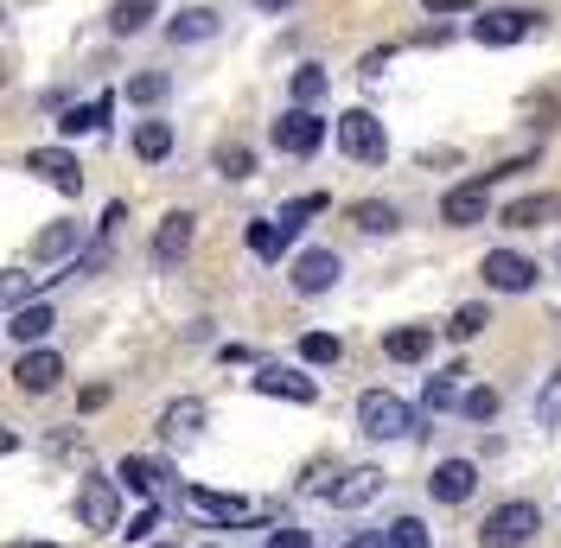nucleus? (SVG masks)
Instances as JSON below:
<instances>
[{
	"label": "nucleus",
	"mask_w": 561,
	"mask_h": 548,
	"mask_svg": "<svg viewBox=\"0 0 561 548\" xmlns=\"http://www.w3.org/2000/svg\"><path fill=\"white\" fill-rule=\"evenodd\" d=\"M357 427H364L370 441H427V434H434L427 414L409 409L396 389H364V396H357Z\"/></svg>",
	"instance_id": "f257e3e1"
},
{
	"label": "nucleus",
	"mask_w": 561,
	"mask_h": 548,
	"mask_svg": "<svg viewBox=\"0 0 561 548\" xmlns=\"http://www.w3.org/2000/svg\"><path fill=\"white\" fill-rule=\"evenodd\" d=\"M536 529H542V511H536L529 498H511V504H497V511L479 523V548H529Z\"/></svg>",
	"instance_id": "f03ea898"
},
{
	"label": "nucleus",
	"mask_w": 561,
	"mask_h": 548,
	"mask_svg": "<svg viewBox=\"0 0 561 548\" xmlns=\"http://www.w3.org/2000/svg\"><path fill=\"white\" fill-rule=\"evenodd\" d=\"M185 511L198 516V523H210V529H249V523H262V504H249V498H237V491H210V484H192L185 491Z\"/></svg>",
	"instance_id": "7ed1b4c3"
},
{
	"label": "nucleus",
	"mask_w": 561,
	"mask_h": 548,
	"mask_svg": "<svg viewBox=\"0 0 561 548\" xmlns=\"http://www.w3.org/2000/svg\"><path fill=\"white\" fill-rule=\"evenodd\" d=\"M332 135H339V153L357 160V167H383L389 160V135H383V122H377L370 109H345Z\"/></svg>",
	"instance_id": "20e7f679"
},
{
	"label": "nucleus",
	"mask_w": 561,
	"mask_h": 548,
	"mask_svg": "<svg viewBox=\"0 0 561 548\" xmlns=\"http://www.w3.org/2000/svg\"><path fill=\"white\" fill-rule=\"evenodd\" d=\"M383 466H345V472H332V479L319 484V498L332 504V511H364V504H377L383 498Z\"/></svg>",
	"instance_id": "39448f33"
},
{
	"label": "nucleus",
	"mask_w": 561,
	"mask_h": 548,
	"mask_svg": "<svg viewBox=\"0 0 561 548\" xmlns=\"http://www.w3.org/2000/svg\"><path fill=\"white\" fill-rule=\"evenodd\" d=\"M466 20H472L466 33L479 45H517V38L542 33V13H524V7H491V13H466Z\"/></svg>",
	"instance_id": "423d86ee"
},
{
	"label": "nucleus",
	"mask_w": 561,
	"mask_h": 548,
	"mask_svg": "<svg viewBox=\"0 0 561 548\" xmlns=\"http://www.w3.org/2000/svg\"><path fill=\"white\" fill-rule=\"evenodd\" d=\"M268 140H275L287 160H313L319 147H325V115L319 109H287L275 128H268Z\"/></svg>",
	"instance_id": "0eeeda50"
},
{
	"label": "nucleus",
	"mask_w": 561,
	"mask_h": 548,
	"mask_svg": "<svg viewBox=\"0 0 561 548\" xmlns=\"http://www.w3.org/2000/svg\"><path fill=\"white\" fill-rule=\"evenodd\" d=\"M479 274H485L491 294H529V287L542 281V269H536L529 255H517V249H491L485 262H479Z\"/></svg>",
	"instance_id": "6e6552de"
},
{
	"label": "nucleus",
	"mask_w": 561,
	"mask_h": 548,
	"mask_svg": "<svg viewBox=\"0 0 561 548\" xmlns=\"http://www.w3.org/2000/svg\"><path fill=\"white\" fill-rule=\"evenodd\" d=\"M26 172H38L51 192H65V198H83V167H77V153L70 147H33L26 153Z\"/></svg>",
	"instance_id": "1a4fd4ad"
},
{
	"label": "nucleus",
	"mask_w": 561,
	"mask_h": 548,
	"mask_svg": "<svg viewBox=\"0 0 561 548\" xmlns=\"http://www.w3.org/2000/svg\"><path fill=\"white\" fill-rule=\"evenodd\" d=\"M192 242H198V217L192 210H167L160 230H153V269H179L192 255Z\"/></svg>",
	"instance_id": "9d476101"
},
{
	"label": "nucleus",
	"mask_w": 561,
	"mask_h": 548,
	"mask_svg": "<svg viewBox=\"0 0 561 548\" xmlns=\"http://www.w3.org/2000/svg\"><path fill=\"white\" fill-rule=\"evenodd\" d=\"M13 383H20L26 396H51V389L65 383V357H58L51 344H26L20 364H13Z\"/></svg>",
	"instance_id": "9b49d317"
},
{
	"label": "nucleus",
	"mask_w": 561,
	"mask_h": 548,
	"mask_svg": "<svg viewBox=\"0 0 561 548\" xmlns=\"http://www.w3.org/2000/svg\"><path fill=\"white\" fill-rule=\"evenodd\" d=\"M339 274H345V262H339L332 249H300L287 281H294V294H307V300H313V294H332V287H339Z\"/></svg>",
	"instance_id": "f8f14e48"
},
{
	"label": "nucleus",
	"mask_w": 561,
	"mask_h": 548,
	"mask_svg": "<svg viewBox=\"0 0 561 548\" xmlns=\"http://www.w3.org/2000/svg\"><path fill=\"white\" fill-rule=\"evenodd\" d=\"M255 396H275V402H319V383L313 377H300V370H287V364H255Z\"/></svg>",
	"instance_id": "ddd939ff"
},
{
	"label": "nucleus",
	"mask_w": 561,
	"mask_h": 548,
	"mask_svg": "<svg viewBox=\"0 0 561 548\" xmlns=\"http://www.w3.org/2000/svg\"><path fill=\"white\" fill-rule=\"evenodd\" d=\"M70 511H77V523H83V529H115V523H122L115 479H96V472H90V484L77 491V504H70Z\"/></svg>",
	"instance_id": "4468645a"
},
{
	"label": "nucleus",
	"mask_w": 561,
	"mask_h": 548,
	"mask_svg": "<svg viewBox=\"0 0 561 548\" xmlns=\"http://www.w3.org/2000/svg\"><path fill=\"white\" fill-rule=\"evenodd\" d=\"M479 491V466L472 459H440L434 472H427V498L434 504H466Z\"/></svg>",
	"instance_id": "2eb2a0df"
},
{
	"label": "nucleus",
	"mask_w": 561,
	"mask_h": 548,
	"mask_svg": "<svg viewBox=\"0 0 561 548\" xmlns=\"http://www.w3.org/2000/svg\"><path fill=\"white\" fill-rule=\"evenodd\" d=\"M485 217H491V192L479 179H466V185H454V192L440 198V224H454V230H472V224H485Z\"/></svg>",
	"instance_id": "dca6fc26"
},
{
	"label": "nucleus",
	"mask_w": 561,
	"mask_h": 548,
	"mask_svg": "<svg viewBox=\"0 0 561 548\" xmlns=\"http://www.w3.org/2000/svg\"><path fill=\"white\" fill-rule=\"evenodd\" d=\"M497 224H511V230H549V224H561V192H529V198H511V205L497 210Z\"/></svg>",
	"instance_id": "f3484780"
},
{
	"label": "nucleus",
	"mask_w": 561,
	"mask_h": 548,
	"mask_svg": "<svg viewBox=\"0 0 561 548\" xmlns=\"http://www.w3.org/2000/svg\"><path fill=\"white\" fill-rule=\"evenodd\" d=\"M115 479L128 484L135 498H147V504H160V491H167V479H173V466H167V459H147V453H128V459L115 466Z\"/></svg>",
	"instance_id": "a211bd4d"
},
{
	"label": "nucleus",
	"mask_w": 561,
	"mask_h": 548,
	"mask_svg": "<svg viewBox=\"0 0 561 548\" xmlns=\"http://www.w3.org/2000/svg\"><path fill=\"white\" fill-rule=\"evenodd\" d=\"M108 115H115V90H103V96H90V103H70L65 115H58V135L65 140H83V135H103Z\"/></svg>",
	"instance_id": "6ab92c4d"
},
{
	"label": "nucleus",
	"mask_w": 561,
	"mask_h": 548,
	"mask_svg": "<svg viewBox=\"0 0 561 548\" xmlns=\"http://www.w3.org/2000/svg\"><path fill=\"white\" fill-rule=\"evenodd\" d=\"M198 427H205V402H198V396H179V402L160 409V441H167V446L198 441Z\"/></svg>",
	"instance_id": "aec40b11"
},
{
	"label": "nucleus",
	"mask_w": 561,
	"mask_h": 548,
	"mask_svg": "<svg viewBox=\"0 0 561 548\" xmlns=\"http://www.w3.org/2000/svg\"><path fill=\"white\" fill-rule=\"evenodd\" d=\"M466 364H447V370H434L427 389H421V414H440V409H459V396H466Z\"/></svg>",
	"instance_id": "412c9836"
},
{
	"label": "nucleus",
	"mask_w": 561,
	"mask_h": 548,
	"mask_svg": "<svg viewBox=\"0 0 561 548\" xmlns=\"http://www.w3.org/2000/svg\"><path fill=\"white\" fill-rule=\"evenodd\" d=\"M77 249H83V230H77L70 217L45 224V230L33 237V255H38V262H77Z\"/></svg>",
	"instance_id": "4be33fe9"
},
{
	"label": "nucleus",
	"mask_w": 561,
	"mask_h": 548,
	"mask_svg": "<svg viewBox=\"0 0 561 548\" xmlns=\"http://www.w3.org/2000/svg\"><path fill=\"white\" fill-rule=\"evenodd\" d=\"M427 351H434V332H427V326H389L383 332L389 364H427Z\"/></svg>",
	"instance_id": "5701e85b"
},
{
	"label": "nucleus",
	"mask_w": 561,
	"mask_h": 548,
	"mask_svg": "<svg viewBox=\"0 0 561 548\" xmlns=\"http://www.w3.org/2000/svg\"><path fill=\"white\" fill-rule=\"evenodd\" d=\"M160 20V0H108V38H135Z\"/></svg>",
	"instance_id": "b1692460"
},
{
	"label": "nucleus",
	"mask_w": 561,
	"mask_h": 548,
	"mask_svg": "<svg viewBox=\"0 0 561 548\" xmlns=\"http://www.w3.org/2000/svg\"><path fill=\"white\" fill-rule=\"evenodd\" d=\"M128 147H135V160H140V167H160V160H173V122L147 115V122L135 128V140H128Z\"/></svg>",
	"instance_id": "393cba45"
},
{
	"label": "nucleus",
	"mask_w": 561,
	"mask_h": 548,
	"mask_svg": "<svg viewBox=\"0 0 561 548\" xmlns=\"http://www.w3.org/2000/svg\"><path fill=\"white\" fill-rule=\"evenodd\" d=\"M243 237H249V255H255V262H280V255H287V242H294V230H287L280 217H255Z\"/></svg>",
	"instance_id": "a878e982"
},
{
	"label": "nucleus",
	"mask_w": 561,
	"mask_h": 548,
	"mask_svg": "<svg viewBox=\"0 0 561 548\" xmlns=\"http://www.w3.org/2000/svg\"><path fill=\"white\" fill-rule=\"evenodd\" d=\"M210 33H217V7H179L173 20H167L173 45H205Z\"/></svg>",
	"instance_id": "bb28decb"
},
{
	"label": "nucleus",
	"mask_w": 561,
	"mask_h": 548,
	"mask_svg": "<svg viewBox=\"0 0 561 548\" xmlns=\"http://www.w3.org/2000/svg\"><path fill=\"white\" fill-rule=\"evenodd\" d=\"M351 224H357L364 237H396V230H402V210L389 205V198H357V205H351Z\"/></svg>",
	"instance_id": "cd10ccee"
},
{
	"label": "nucleus",
	"mask_w": 561,
	"mask_h": 548,
	"mask_svg": "<svg viewBox=\"0 0 561 548\" xmlns=\"http://www.w3.org/2000/svg\"><path fill=\"white\" fill-rule=\"evenodd\" d=\"M51 326H58V312L45 307V300H26V307L13 312L7 339H20V344H45V339H51Z\"/></svg>",
	"instance_id": "c85d7f7f"
},
{
	"label": "nucleus",
	"mask_w": 561,
	"mask_h": 548,
	"mask_svg": "<svg viewBox=\"0 0 561 548\" xmlns=\"http://www.w3.org/2000/svg\"><path fill=\"white\" fill-rule=\"evenodd\" d=\"M210 167H217V179H255V147L249 140H217Z\"/></svg>",
	"instance_id": "c756f323"
},
{
	"label": "nucleus",
	"mask_w": 561,
	"mask_h": 548,
	"mask_svg": "<svg viewBox=\"0 0 561 548\" xmlns=\"http://www.w3.org/2000/svg\"><path fill=\"white\" fill-rule=\"evenodd\" d=\"M325 90H332V77L319 65H300L294 77H287V96H294V109H319L325 103Z\"/></svg>",
	"instance_id": "7c9ffc66"
},
{
	"label": "nucleus",
	"mask_w": 561,
	"mask_h": 548,
	"mask_svg": "<svg viewBox=\"0 0 561 548\" xmlns=\"http://www.w3.org/2000/svg\"><path fill=\"white\" fill-rule=\"evenodd\" d=\"M167 90H173V83H167V70H135L122 96H128L135 109H160V103H167Z\"/></svg>",
	"instance_id": "2f4dec72"
},
{
	"label": "nucleus",
	"mask_w": 561,
	"mask_h": 548,
	"mask_svg": "<svg viewBox=\"0 0 561 548\" xmlns=\"http://www.w3.org/2000/svg\"><path fill=\"white\" fill-rule=\"evenodd\" d=\"M497 409H504V396H497L491 383H466V396H459V414H466V421L485 427V421H497Z\"/></svg>",
	"instance_id": "473e14b6"
},
{
	"label": "nucleus",
	"mask_w": 561,
	"mask_h": 548,
	"mask_svg": "<svg viewBox=\"0 0 561 548\" xmlns=\"http://www.w3.org/2000/svg\"><path fill=\"white\" fill-rule=\"evenodd\" d=\"M383 548H434V536H427L421 516H396V523L383 529Z\"/></svg>",
	"instance_id": "72a5a7b5"
},
{
	"label": "nucleus",
	"mask_w": 561,
	"mask_h": 548,
	"mask_svg": "<svg viewBox=\"0 0 561 548\" xmlns=\"http://www.w3.org/2000/svg\"><path fill=\"white\" fill-rule=\"evenodd\" d=\"M325 205H332L325 192H300V198H287V205H280V224H287V230H307Z\"/></svg>",
	"instance_id": "f704fd0d"
},
{
	"label": "nucleus",
	"mask_w": 561,
	"mask_h": 548,
	"mask_svg": "<svg viewBox=\"0 0 561 548\" xmlns=\"http://www.w3.org/2000/svg\"><path fill=\"white\" fill-rule=\"evenodd\" d=\"M485 326H491V307H485V300H472V307H459L454 319H447V339L466 344V339H479Z\"/></svg>",
	"instance_id": "c9c22d12"
},
{
	"label": "nucleus",
	"mask_w": 561,
	"mask_h": 548,
	"mask_svg": "<svg viewBox=\"0 0 561 548\" xmlns=\"http://www.w3.org/2000/svg\"><path fill=\"white\" fill-rule=\"evenodd\" d=\"M536 427H561V370H549L542 396H536Z\"/></svg>",
	"instance_id": "e433bc0d"
},
{
	"label": "nucleus",
	"mask_w": 561,
	"mask_h": 548,
	"mask_svg": "<svg viewBox=\"0 0 561 548\" xmlns=\"http://www.w3.org/2000/svg\"><path fill=\"white\" fill-rule=\"evenodd\" d=\"M300 357H307V364H339L345 344L332 339V332H307V339H300Z\"/></svg>",
	"instance_id": "4c0bfd02"
},
{
	"label": "nucleus",
	"mask_w": 561,
	"mask_h": 548,
	"mask_svg": "<svg viewBox=\"0 0 561 548\" xmlns=\"http://www.w3.org/2000/svg\"><path fill=\"white\" fill-rule=\"evenodd\" d=\"M153 529H160V504H140V511L122 523V536H128V543H147Z\"/></svg>",
	"instance_id": "58836bf2"
},
{
	"label": "nucleus",
	"mask_w": 561,
	"mask_h": 548,
	"mask_svg": "<svg viewBox=\"0 0 561 548\" xmlns=\"http://www.w3.org/2000/svg\"><path fill=\"white\" fill-rule=\"evenodd\" d=\"M268 548H313V529H300V523H275V529H268Z\"/></svg>",
	"instance_id": "ea45409f"
},
{
	"label": "nucleus",
	"mask_w": 561,
	"mask_h": 548,
	"mask_svg": "<svg viewBox=\"0 0 561 548\" xmlns=\"http://www.w3.org/2000/svg\"><path fill=\"white\" fill-rule=\"evenodd\" d=\"M26 287H33V281H26V274L0 269V300H26Z\"/></svg>",
	"instance_id": "a19ab883"
},
{
	"label": "nucleus",
	"mask_w": 561,
	"mask_h": 548,
	"mask_svg": "<svg viewBox=\"0 0 561 548\" xmlns=\"http://www.w3.org/2000/svg\"><path fill=\"white\" fill-rule=\"evenodd\" d=\"M103 402H108V389H103V383H90V389H77V409H83V414H96Z\"/></svg>",
	"instance_id": "79ce46f5"
},
{
	"label": "nucleus",
	"mask_w": 561,
	"mask_h": 548,
	"mask_svg": "<svg viewBox=\"0 0 561 548\" xmlns=\"http://www.w3.org/2000/svg\"><path fill=\"white\" fill-rule=\"evenodd\" d=\"M389 58H396V45H377V52L364 58V77H383V65H389Z\"/></svg>",
	"instance_id": "37998d69"
},
{
	"label": "nucleus",
	"mask_w": 561,
	"mask_h": 548,
	"mask_svg": "<svg viewBox=\"0 0 561 548\" xmlns=\"http://www.w3.org/2000/svg\"><path fill=\"white\" fill-rule=\"evenodd\" d=\"M345 548H383V529H357V536H345Z\"/></svg>",
	"instance_id": "c03bdc74"
},
{
	"label": "nucleus",
	"mask_w": 561,
	"mask_h": 548,
	"mask_svg": "<svg viewBox=\"0 0 561 548\" xmlns=\"http://www.w3.org/2000/svg\"><path fill=\"white\" fill-rule=\"evenodd\" d=\"M427 13H466V0H421Z\"/></svg>",
	"instance_id": "a18cd8bd"
},
{
	"label": "nucleus",
	"mask_w": 561,
	"mask_h": 548,
	"mask_svg": "<svg viewBox=\"0 0 561 548\" xmlns=\"http://www.w3.org/2000/svg\"><path fill=\"white\" fill-rule=\"evenodd\" d=\"M7 453H20V434H13V427H0V459H7Z\"/></svg>",
	"instance_id": "49530a36"
},
{
	"label": "nucleus",
	"mask_w": 561,
	"mask_h": 548,
	"mask_svg": "<svg viewBox=\"0 0 561 548\" xmlns=\"http://www.w3.org/2000/svg\"><path fill=\"white\" fill-rule=\"evenodd\" d=\"M255 7H262V13H287V7H294V0H255Z\"/></svg>",
	"instance_id": "de8ad7c7"
},
{
	"label": "nucleus",
	"mask_w": 561,
	"mask_h": 548,
	"mask_svg": "<svg viewBox=\"0 0 561 548\" xmlns=\"http://www.w3.org/2000/svg\"><path fill=\"white\" fill-rule=\"evenodd\" d=\"M7 548H58V543H7Z\"/></svg>",
	"instance_id": "09e8293b"
},
{
	"label": "nucleus",
	"mask_w": 561,
	"mask_h": 548,
	"mask_svg": "<svg viewBox=\"0 0 561 548\" xmlns=\"http://www.w3.org/2000/svg\"><path fill=\"white\" fill-rule=\"evenodd\" d=\"M153 548H173V543H153Z\"/></svg>",
	"instance_id": "8fccbe9b"
},
{
	"label": "nucleus",
	"mask_w": 561,
	"mask_h": 548,
	"mask_svg": "<svg viewBox=\"0 0 561 548\" xmlns=\"http://www.w3.org/2000/svg\"><path fill=\"white\" fill-rule=\"evenodd\" d=\"M205 548H224V543H205Z\"/></svg>",
	"instance_id": "3c124183"
},
{
	"label": "nucleus",
	"mask_w": 561,
	"mask_h": 548,
	"mask_svg": "<svg viewBox=\"0 0 561 548\" xmlns=\"http://www.w3.org/2000/svg\"><path fill=\"white\" fill-rule=\"evenodd\" d=\"M0 83H7V70H0Z\"/></svg>",
	"instance_id": "603ef678"
}]
</instances>
